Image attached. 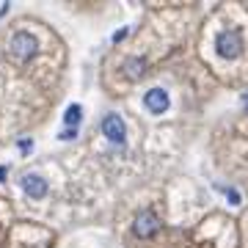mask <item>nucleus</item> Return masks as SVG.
<instances>
[{"instance_id":"8","label":"nucleus","mask_w":248,"mask_h":248,"mask_svg":"<svg viewBox=\"0 0 248 248\" xmlns=\"http://www.w3.org/2000/svg\"><path fill=\"white\" fill-rule=\"evenodd\" d=\"M80 119H83V108H80V105H69V108H66V113H63V122L69 124V127H78Z\"/></svg>"},{"instance_id":"1","label":"nucleus","mask_w":248,"mask_h":248,"mask_svg":"<svg viewBox=\"0 0 248 248\" xmlns=\"http://www.w3.org/2000/svg\"><path fill=\"white\" fill-rule=\"evenodd\" d=\"M215 50H218V55H223V58H237V55L243 53V36H240L237 28L218 33V39H215Z\"/></svg>"},{"instance_id":"13","label":"nucleus","mask_w":248,"mask_h":248,"mask_svg":"<svg viewBox=\"0 0 248 248\" xmlns=\"http://www.w3.org/2000/svg\"><path fill=\"white\" fill-rule=\"evenodd\" d=\"M6 174H9V171H6V166H0V179H6Z\"/></svg>"},{"instance_id":"10","label":"nucleus","mask_w":248,"mask_h":248,"mask_svg":"<svg viewBox=\"0 0 248 248\" xmlns=\"http://www.w3.org/2000/svg\"><path fill=\"white\" fill-rule=\"evenodd\" d=\"M226 196H229V202H232V204H240V193L234 190V187H229V190H226Z\"/></svg>"},{"instance_id":"14","label":"nucleus","mask_w":248,"mask_h":248,"mask_svg":"<svg viewBox=\"0 0 248 248\" xmlns=\"http://www.w3.org/2000/svg\"><path fill=\"white\" fill-rule=\"evenodd\" d=\"M243 105H246V110H248V94H246V97H243Z\"/></svg>"},{"instance_id":"4","label":"nucleus","mask_w":248,"mask_h":248,"mask_svg":"<svg viewBox=\"0 0 248 248\" xmlns=\"http://www.w3.org/2000/svg\"><path fill=\"white\" fill-rule=\"evenodd\" d=\"M102 133H105L108 141H113L122 146L124 143V135H127V130H124V122L119 113H108L105 119H102Z\"/></svg>"},{"instance_id":"3","label":"nucleus","mask_w":248,"mask_h":248,"mask_svg":"<svg viewBox=\"0 0 248 248\" xmlns=\"http://www.w3.org/2000/svg\"><path fill=\"white\" fill-rule=\"evenodd\" d=\"M157 229H160V218L152 213V210H143V213L135 215V223H133L135 237L146 240V237H152V234H157Z\"/></svg>"},{"instance_id":"6","label":"nucleus","mask_w":248,"mask_h":248,"mask_svg":"<svg viewBox=\"0 0 248 248\" xmlns=\"http://www.w3.org/2000/svg\"><path fill=\"white\" fill-rule=\"evenodd\" d=\"M22 187H25V193L31 196V199H45L47 196V179L36 177V174H28V177L22 179Z\"/></svg>"},{"instance_id":"11","label":"nucleus","mask_w":248,"mask_h":248,"mask_svg":"<svg viewBox=\"0 0 248 248\" xmlns=\"http://www.w3.org/2000/svg\"><path fill=\"white\" fill-rule=\"evenodd\" d=\"M124 36H127V28H122V31H116V33H113V42H122Z\"/></svg>"},{"instance_id":"5","label":"nucleus","mask_w":248,"mask_h":248,"mask_svg":"<svg viewBox=\"0 0 248 248\" xmlns=\"http://www.w3.org/2000/svg\"><path fill=\"white\" fill-rule=\"evenodd\" d=\"M143 105H146L149 113H163V110L169 108V94L163 89H149L143 94Z\"/></svg>"},{"instance_id":"7","label":"nucleus","mask_w":248,"mask_h":248,"mask_svg":"<svg viewBox=\"0 0 248 248\" xmlns=\"http://www.w3.org/2000/svg\"><path fill=\"white\" fill-rule=\"evenodd\" d=\"M124 72H127L130 80H138L143 72H146V61H143V58H127V61H124Z\"/></svg>"},{"instance_id":"9","label":"nucleus","mask_w":248,"mask_h":248,"mask_svg":"<svg viewBox=\"0 0 248 248\" xmlns=\"http://www.w3.org/2000/svg\"><path fill=\"white\" fill-rule=\"evenodd\" d=\"M75 135H78V127H66V130H63V133L58 135V138H61V141H72Z\"/></svg>"},{"instance_id":"2","label":"nucleus","mask_w":248,"mask_h":248,"mask_svg":"<svg viewBox=\"0 0 248 248\" xmlns=\"http://www.w3.org/2000/svg\"><path fill=\"white\" fill-rule=\"evenodd\" d=\"M11 55L19 58V61H31L36 53H39V45H36V39L28 31H19V33L11 36Z\"/></svg>"},{"instance_id":"12","label":"nucleus","mask_w":248,"mask_h":248,"mask_svg":"<svg viewBox=\"0 0 248 248\" xmlns=\"http://www.w3.org/2000/svg\"><path fill=\"white\" fill-rule=\"evenodd\" d=\"M19 149H22V152L33 149V141H28V138H25V141H19Z\"/></svg>"}]
</instances>
